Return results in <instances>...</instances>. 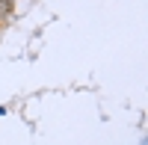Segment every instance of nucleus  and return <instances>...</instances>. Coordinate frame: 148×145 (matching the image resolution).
<instances>
[{
  "instance_id": "2",
  "label": "nucleus",
  "mask_w": 148,
  "mask_h": 145,
  "mask_svg": "<svg viewBox=\"0 0 148 145\" xmlns=\"http://www.w3.org/2000/svg\"><path fill=\"white\" fill-rule=\"evenodd\" d=\"M0 3H9V0H0Z\"/></svg>"
},
{
  "instance_id": "1",
  "label": "nucleus",
  "mask_w": 148,
  "mask_h": 145,
  "mask_svg": "<svg viewBox=\"0 0 148 145\" xmlns=\"http://www.w3.org/2000/svg\"><path fill=\"white\" fill-rule=\"evenodd\" d=\"M0 116H6V107H3V104H0Z\"/></svg>"
}]
</instances>
